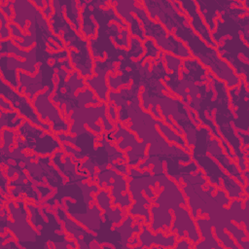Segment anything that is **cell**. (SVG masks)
Instances as JSON below:
<instances>
[{
	"mask_svg": "<svg viewBox=\"0 0 249 249\" xmlns=\"http://www.w3.org/2000/svg\"><path fill=\"white\" fill-rule=\"evenodd\" d=\"M0 85H1L0 86L1 96H3L6 100L10 101L14 109L18 111L21 117L29 121L31 124L49 132H53L52 125L40 119V116L38 115L32 102L24 94L19 93L17 89H15L11 85L5 82L2 78L0 79Z\"/></svg>",
	"mask_w": 249,
	"mask_h": 249,
	"instance_id": "cell-4",
	"label": "cell"
},
{
	"mask_svg": "<svg viewBox=\"0 0 249 249\" xmlns=\"http://www.w3.org/2000/svg\"><path fill=\"white\" fill-rule=\"evenodd\" d=\"M142 4L153 20L160 22L166 31L185 44L192 57L207 68L213 75L226 83L227 88L239 84L240 77L223 60L216 49L209 47L191 27L186 15L179 13L171 1H142Z\"/></svg>",
	"mask_w": 249,
	"mask_h": 249,
	"instance_id": "cell-1",
	"label": "cell"
},
{
	"mask_svg": "<svg viewBox=\"0 0 249 249\" xmlns=\"http://www.w3.org/2000/svg\"><path fill=\"white\" fill-rule=\"evenodd\" d=\"M181 8L185 12V15L189 20V24L193 28V30L209 46L214 49L217 48V45L214 43V41L211 38V33L207 27V25L204 23L196 1L187 0V1H179Z\"/></svg>",
	"mask_w": 249,
	"mask_h": 249,
	"instance_id": "cell-7",
	"label": "cell"
},
{
	"mask_svg": "<svg viewBox=\"0 0 249 249\" xmlns=\"http://www.w3.org/2000/svg\"><path fill=\"white\" fill-rule=\"evenodd\" d=\"M0 38L1 40H8L12 38L11 29L9 27V19L0 11Z\"/></svg>",
	"mask_w": 249,
	"mask_h": 249,
	"instance_id": "cell-10",
	"label": "cell"
},
{
	"mask_svg": "<svg viewBox=\"0 0 249 249\" xmlns=\"http://www.w3.org/2000/svg\"><path fill=\"white\" fill-rule=\"evenodd\" d=\"M53 92V90L45 89L43 92L37 93L32 104L40 116V119L52 125L54 134L67 133L70 129L71 123L65 121L60 110L57 109L53 100L50 99Z\"/></svg>",
	"mask_w": 249,
	"mask_h": 249,
	"instance_id": "cell-5",
	"label": "cell"
},
{
	"mask_svg": "<svg viewBox=\"0 0 249 249\" xmlns=\"http://www.w3.org/2000/svg\"><path fill=\"white\" fill-rule=\"evenodd\" d=\"M197 230L200 234L201 240L194 245V248H219L223 249L224 247L217 241L215 237L213 227L211 225L210 219L208 217H197L195 219Z\"/></svg>",
	"mask_w": 249,
	"mask_h": 249,
	"instance_id": "cell-8",
	"label": "cell"
},
{
	"mask_svg": "<svg viewBox=\"0 0 249 249\" xmlns=\"http://www.w3.org/2000/svg\"><path fill=\"white\" fill-rule=\"evenodd\" d=\"M0 108L4 109L6 111H15L13 105L11 104L10 101L6 100L3 96H0Z\"/></svg>",
	"mask_w": 249,
	"mask_h": 249,
	"instance_id": "cell-12",
	"label": "cell"
},
{
	"mask_svg": "<svg viewBox=\"0 0 249 249\" xmlns=\"http://www.w3.org/2000/svg\"><path fill=\"white\" fill-rule=\"evenodd\" d=\"M17 145L22 149L34 152L45 157L53 156L56 151L62 150V144L56 135L49 132L25 120L17 131Z\"/></svg>",
	"mask_w": 249,
	"mask_h": 249,
	"instance_id": "cell-2",
	"label": "cell"
},
{
	"mask_svg": "<svg viewBox=\"0 0 249 249\" xmlns=\"http://www.w3.org/2000/svg\"><path fill=\"white\" fill-rule=\"evenodd\" d=\"M174 248H176V249H189V248H194V244L187 237H181L177 240Z\"/></svg>",
	"mask_w": 249,
	"mask_h": 249,
	"instance_id": "cell-11",
	"label": "cell"
},
{
	"mask_svg": "<svg viewBox=\"0 0 249 249\" xmlns=\"http://www.w3.org/2000/svg\"><path fill=\"white\" fill-rule=\"evenodd\" d=\"M231 108L233 113V128L241 141V149L248 154V85L241 77L239 84L228 89Z\"/></svg>",
	"mask_w": 249,
	"mask_h": 249,
	"instance_id": "cell-3",
	"label": "cell"
},
{
	"mask_svg": "<svg viewBox=\"0 0 249 249\" xmlns=\"http://www.w3.org/2000/svg\"><path fill=\"white\" fill-rule=\"evenodd\" d=\"M138 238L139 244L134 248H174L177 242V235L175 233L165 234L162 231H158L154 233L145 223L141 225Z\"/></svg>",
	"mask_w": 249,
	"mask_h": 249,
	"instance_id": "cell-6",
	"label": "cell"
},
{
	"mask_svg": "<svg viewBox=\"0 0 249 249\" xmlns=\"http://www.w3.org/2000/svg\"><path fill=\"white\" fill-rule=\"evenodd\" d=\"M1 121H0V128H8L12 130H18V127L25 121L23 117H21L18 111H6L0 108Z\"/></svg>",
	"mask_w": 249,
	"mask_h": 249,
	"instance_id": "cell-9",
	"label": "cell"
}]
</instances>
